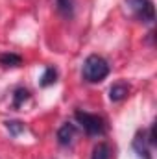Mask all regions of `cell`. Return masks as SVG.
Instances as JSON below:
<instances>
[{"mask_svg":"<svg viewBox=\"0 0 157 159\" xmlns=\"http://www.w3.org/2000/svg\"><path fill=\"white\" fill-rule=\"evenodd\" d=\"M109 63L98 56V54H92L89 56L85 61H83V67H81V76L85 81L89 83H100L109 76Z\"/></svg>","mask_w":157,"mask_h":159,"instance_id":"1","label":"cell"},{"mask_svg":"<svg viewBox=\"0 0 157 159\" xmlns=\"http://www.w3.org/2000/svg\"><path fill=\"white\" fill-rule=\"evenodd\" d=\"M74 119L78 120V124L85 129L87 135L98 137V135H104L105 133V122H104L102 117H98V115L85 113V111H76L74 113Z\"/></svg>","mask_w":157,"mask_h":159,"instance_id":"2","label":"cell"},{"mask_svg":"<svg viewBox=\"0 0 157 159\" xmlns=\"http://www.w3.org/2000/svg\"><path fill=\"white\" fill-rule=\"evenodd\" d=\"M126 6L141 22L152 24L155 20V9L152 0H126Z\"/></svg>","mask_w":157,"mask_h":159,"instance_id":"3","label":"cell"},{"mask_svg":"<svg viewBox=\"0 0 157 159\" xmlns=\"http://www.w3.org/2000/svg\"><path fill=\"white\" fill-rule=\"evenodd\" d=\"M133 150H135V154L139 156L141 159H152V154H150V143L146 141V131H139L137 135H135V139H133Z\"/></svg>","mask_w":157,"mask_h":159,"instance_id":"4","label":"cell"},{"mask_svg":"<svg viewBox=\"0 0 157 159\" xmlns=\"http://www.w3.org/2000/svg\"><path fill=\"white\" fill-rule=\"evenodd\" d=\"M76 137V126L70 122H65L59 129H57V143L61 146H69Z\"/></svg>","mask_w":157,"mask_h":159,"instance_id":"5","label":"cell"},{"mask_svg":"<svg viewBox=\"0 0 157 159\" xmlns=\"http://www.w3.org/2000/svg\"><path fill=\"white\" fill-rule=\"evenodd\" d=\"M128 94H129V85H126L124 81H118L115 85H111V89H109V100L111 102H120Z\"/></svg>","mask_w":157,"mask_h":159,"instance_id":"6","label":"cell"},{"mask_svg":"<svg viewBox=\"0 0 157 159\" xmlns=\"http://www.w3.org/2000/svg\"><path fill=\"white\" fill-rule=\"evenodd\" d=\"M56 7L65 19L74 17V0H56Z\"/></svg>","mask_w":157,"mask_h":159,"instance_id":"7","label":"cell"},{"mask_svg":"<svg viewBox=\"0 0 157 159\" xmlns=\"http://www.w3.org/2000/svg\"><path fill=\"white\" fill-rule=\"evenodd\" d=\"M0 65H4V67H19V65H22V57L19 54L6 52V54H0Z\"/></svg>","mask_w":157,"mask_h":159,"instance_id":"8","label":"cell"},{"mask_svg":"<svg viewBox=\"0 0 157 159\" xmlns=\"http://www.w3.org/2000/svg\"><path fill=\"white\" fill-rule=\"evenodd\" d=\"M109 156H111L109 144H107V143H98V144L94 146V150H92L91 159H109Z\"/></svg>","mask_w":157,"mask_h":159,"instance_id":"9","label":"cell"},{"mask_svg":"<svg viewBox=\"0 0 157 159\" xmlns=\"http://www.w3.org/2000/svg\"><path fill=\"white\" fill-rule=\"evenodd\" d=\"M57 80V70L54 67H46L43 76H41V87H48V85H54Z\"/></svg>","mask_w":157,"mask_h":159,"instance_id":"10","label":"cell"},{"mask_svg":"<svg viewBox=\"0 0 157 159\" xmlns=\"http://www.w3.org/2000/svg\"><path fill=\"white\" fill-rule=\"evenodd\" d=\"M6 128H7V131L13 135V137H17V135H20L24 129H26V126H24V122H20V120H7L6 122Z\"/></svg>","mask_w":157,"mask_h":159,"instance_id":"11","label":"cell"},{"mask_svg":"<svg viewBox=\"0 0 157 159\" xmlns=\"http://www.w3.org/2000/svg\"><path fill=\"white\" fill-rule=\"evenodd\" d=\"M28 98H30V93H28L26 89H22V87H20V89H17V91H15V94H13V107H20Z\"/></svg>","mask_w":157,"mask_h":159,"instance_id":"12","label":"cell"}]
</instances>
